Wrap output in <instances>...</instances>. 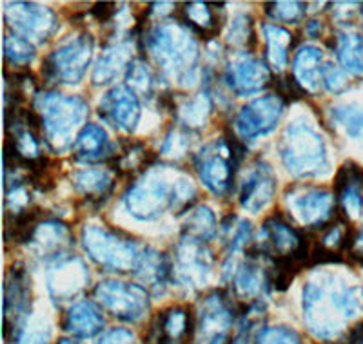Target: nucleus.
<instances>
[{"instance_id":"obj_1","label":"nucleus","mask_w":363,"mask_h":344,"mask_svg":"<svg viewBox=\"0 0 363 344\" xmlns=\"http://www.w3.org/2000/svg\"><path fill=\"white\" fill-rule=\"evenodd\" d=\"M356 287L336 283L335 275L309 281L303 290V317L311 332L323 340H330L362 310V297Z\"/></svg>"},{"instance_id":"obj_2","label":"nucleus","mask_w":363,"mask_h":344,"mask_svg":"<svg viewBox=\"0 0 363 344\" xmlns=\"http://www.w3.org/2000/svg\"><path fill=\"white\" fill-rule=\"evenodd\" d=\"M196 197L194 185L182 174L149 168L125 194V207L138 219H155L165 209H187Z\"/></svg>"},{"instance_id":"obj_3","label":"nucleus","mask_w":363,"mask_h":344,"mask_svg":"<svg viewBox=\"0 0 363 344\" xmlns=\"http://www.w3.org/2000/svg\"><path fill=\"white\" fill-rule=\"evenodd\" d=\"M145 50L157 60L164 73L189 84L199 62V44L189 29L177 22H162L145 37Z\"/></svg>"},{"instance_id":"obj_4","label":"nucleus","mask_w":363,"mask_h":344,"mask_svg":"<svg viewBox=\"0 0 363 344\" xmlns=\"http://www.w3.org/2000/svg\"><path fill=\"white\" fill-rule=\"evenodd\" d=\"M35 105L45 144L55 152L66 151L71 145L73 132L80 127L89 111L86 100L60 93H44L35 98Z\"/></svg>"},{"instance_id":"obj_5","label":"nucleus","mask_w":363,"mask_h":344,"mask_svg":"<svg viewBox=\"0 0 363 344\" xmlns=\"http://www.w3.org/2000/svg\"><path fill=\"white\" fill-rule=\"evenodd\" d=\"M280 154L287 171L294 176H318L327 171V152L323 138L306 120L289 123L281 136Z\"/></svg>"},{"instance_id":"obj_6","label":"nucleus","mask_w":363,"mask_h":344,"mask_svg":"<svg viewBox=\"0 0 363 344\" xmlns=\"http://www.w3.org/2000/svg\"><path fill=\"white\" fill-rule=\"evenodd\" d=\"M84 248L89 258L109 272L135 274L144 250L122 232L99 225L82 230Z\"/></svg>"},{"instance_id":"obj_7","label":"nucleus","mask_w":363,"mask_h":344,"mask_svg":"<svg viewBox=\"0 0 363 344\" xmlns=\"http://www.w3.org/2000/svg\"><path fill=\"white\" fill-rule=\"evenodd\" d=\"M244 158V147L235 138H220L207 144L194 158V168L207 189L225 196L235 183L236 167Z\"/></svg>"},{"instance_id":"obj_8","label":"nucleus","mask_w":363,"mask_h":344,"mask_svg":"<svg viewBox=\"0 0 363 344\" xmlns=\"http://www.w3.org/2000/svg\"><path fill=\"white\" fill-rule=\"evenodd\" d=\"M95 40L89 33H82L45 58L42 64V76L45 82L79 84L86 74L93 58Z\"/></svg>"},{"instance_id":"obj_9","label":"nucleus","mask_w":363,"mask_h":344,"mask_svg":"<svg viewBox=\"0 0 363 344\" xmlns=\"http://www.w3.org/2000/svg\"><path fill=\"white\" fill-rule=\"evenodd\" d=\"M95 297L104 310L125 323L144 319L149 310V294L142 285L108 279L96 285Z\"/></svg>"},{"instance_id":"obj_10","label":"nucleus","mask_w":363,"mask_h":344,"mask_svg":"<svg viewBox=\"0 0 363 344\" xmlns=\"http://www.w3.org/2000/svg\"><path fill=\"white\" fill-rule=\"evenodd\" d=\"M285 102L278 95L256 98L244 105L235 118V131L242 139L249 142L258 136L274 131L284 115Z\"/></svg>"},{"instance_id":"obj_11","label":"nucleus","mask_w":363,"mask_h":344,"mask_svg":"<svg viewBox=\"0 0 363 344\" xmlns=\"http://www.w3.org/2000/svg\"><path fill=\"white\" fill-rule=\"evenodd\" d=\"M6 22L26 40L45 42L57 29V17L50 8L33 2H9L6 4Z\"/></svg>"},{"instance_id":"obj_12","label":"nucleus","mask_w":363,"mask_h":344,"mask_svg":"<svg viewBox=\"0 0 363 344\" xmlns=\"http://www.w3.org/2000/svg\"><path fill=\"white\" fill-rule=\"evenodd\" d=\"M287 203L298 222L309 229H325L327 222L336 212L335 196L318 187L293 189L287 193Z\"/></svg>"},{"instance_id":"obj_13","label":"nucleus","mask_w":363,"mask_h":344,"mask_svg":"<svg viewBox=\"0 0 363 344\" xmlns=\"http://www.w3.org/2000/svg\"><path fill=\"white\" fill-rule=\"evenodd\" d=\"M233 328V308L222 294L207 295L200 304L196 323V343L199 344H227Z\"/></svg>"},{"instance_id":"obj_14","label":"nucleus","mask_w":363,"mask_h":344,"mask_svg":"<svg viewBox=\"0 0 363 344\" xmlns=\"http://www.w3.org/2000/svg\"><path fill=\"white\" fill-rule=\"evenodd\" d=\"M99 115L118 131L133 132L140 122V100L131 87L115 86L104 95Z\"/></svg>"},{"instance_id":"obj_15","label":"nucleus","mask_w":363,"mask_h":344,"mask_svg":"<svg viewBox=\"0 0 363 344\" xmlns=\"http://www.w3.org/2000/svg\"><path fill=\"white\" fill-rule=\"evenodd\" d=\"M196 333L191 311L184 306L167 308L151 323L144 344H184Z\"/></svg>"},{"instance_id":"obj_16","label":"nucleus","mask_w":363,"mask_h":344,"mask_svg":"<svg viewBox=\"0 0 363 344\" xmlns=\"http://www.w3.org/2000/svg\"><path fill=\"white\" fill-rule=\"evenodd\" d=\"M225 80L236 95L249 96L265 89L271 82V71L264 62L249 53L236 55L227 64Z\"/></svg>"},{"instance_id":"obj_17","label":"nucleus","mask_w":363,"mask_h":344,"mask_svg":"<svg viewBox=\"0 0 363 344\" xmlns=\"http://www.w3.org/2000/svg\"><path fill=\"white\" fill-rule=\"evenodd\" d=\"M277 193V176L272 168L264 161L252 167V171L245 176L240 190V205L249 212L256 214L271 203Z\"/></svg>"},{"instance_id":"obj_18","label":"nucleus","mask_w":363,"mask_h":344,"mask_svg":"<svg viewBox=\"0 0 363 344\" xmlns=\"http://www.w3.org/2000/svg\"><path fill=\"white\" fill-rule=\"evenodd\" d=\"M209 256L203 241L184 238V241L177 246V256H174L177 267H173V272L177 270L182 283L203 285L211 268Z\"/></svg>"},{"instance_id":"obj_19","label":"nucleus","mask_w":363,"mask_h":344,"mask_svg":"<svg viewBox=\"0 0 363 344\" xmlns=\"http://www.w3.org/2000/svg\"><path fill=\"white\" fill-rule=\"evenodd\" d=\"M89 281L84 263L77 258L55 259V267L48 274L50 290L55 297L69 299L82 292L86 283Z\"/></svg>"},{"instance_id":"obj_20","label":"nucleus","mask_w":363,"mask_h":344,"mask_svg":"<svg viewBox=\"0 0 363 344\" xmlns=\"http://www.w3.org/2000/svg\"><path fill=\"white\" fill-rule=\"evenodd\" d=\"M323 69H325L323 53L314 45H303L294 55L293 74L303 93L316 95L323 86Z\"/></svg>"},{"instance_id":"obj_21","label":"nucleus","mask_w":363,"mask_h":344,"mask_svg":"<svg viewBox=\"0 0 363 344\" xmlns=\"http://www.w3.org/2000/svg\"><path fill=\"white\" fill-rule=\"evenodd\" d=\"M73 158L80 164H100L104 160H111L113 154L108 132L95 123L84 125L74 139Z\"/></svg>"},{"instance_id":"obj_22","label":"nucleus","mask_w":363,"mask_h":344,"mask_svg":"<svg viewBox=\"0 0 363 344\" xmlns=\"http://www.w3.org/2000/svg\"><path fill=\"white\" fill-rule=\"evenodd\" d=\"M102 310L93 301H80L73 304L64 321V330L80 339H91L102 332Z\"/></svg>"},{"instance_id":"obj_23","label":"nucleus","mask_w":363,"mask_h":344,"mask_svg":"<svg viewBox=\"0 0 363 344\" xmlns=\"http://www.w3.org/2000/svg\"><path fill=\"white\" fill-rule=\"evenodd\" d=\"M264 234L267 236L271 246L267 250H262V254L265 252V254H271L274 258H284V256L293 254L294 250L300 246L301 239H303L300 232H296L293 227L287 225L278 216L269 217L267 222L264 223Z\"/></svg>"},{"instance_id":"obj_24","label":"nucleus","mask_w":363,"mask_h":344,"mask_svg":"<svg viewBox=\"0 0 363 344\" xmlns=\"http://www.w3.org/2000/svg\"><path fill=\"white\" fill-rule=\"evenodd\" d=\"M171 272H173V265H171L169 258H165V254H158L151 248H145L135 275L144 283V288L147 287L158 294L165 288Z\"/></svg>"},{"instance_id":"obj_25","label":"nucleus","mask_w":363,"mask_h":344,"mask_svg":"<svg viewBox=\"0 0 363 344\" xmlns=\"http://www.w3.org/2000/svg\"><path fill=\"white\" fill-rule=\"evenodd\" d=\"M29 310V287L26 272L21 265H13L4 288V314L6 319L15 316V319L26 316Z\"/></svg>"},{"instance_id":"obj_26","label":"nucleus","mask_w":363,"mask_h":344,"mask_svg":"<svg viewBox=\"0 0 363 344\" xmlns=\"http://www.w3.org/2000/svg\"><path fill=\"white\" fill-rule=\"evenodd\" d=\"M131 62V50H129L128 45L118 44L115 47H109L100 57L99 64H96L95 73H93V82L96 86L113 82L116 76H120L125 69H129Z\"/></svg>"},{"instance_id":"obj_27","label":"nucleus","mask_w":363,"mask_h":344,"mask_svg":"<svg viewBox=\"0 0 363 344\" xmlns=\"http://www.w3.org/2000/svg\"><path fill=\"white\" fill-rule=\"evenodd\" d=\"M73 183L84 196L100 201L111 193L115 178L108 168H84V171L74 172Z\"/></svg>"},{"instance_id":"obj_28","label":"nucleus","mask_w":363,"mask_h":344,"mask_svg":"<svg viewBox=\"0 0 363 344\" xmlns=\"http://www.w3.org/2000/svg\"><path fill=\"white\" fill-rule=\"evenodd\" d=\"M231 285L238 297H256L269 288V272H262L255 263L245 261L233 272Z\"/></svg>"},{"instance_id":"obj_29","label":"nucleus","mask_w":363,"mask_h":344,"mask_svg":"<svg viewBox=\"0 0 363 344\" xmlns=\"http://www.w3.org/2000/svg\"><path fill=\"white\" fill-rule=\"evenodd\" d=\"M213 4L206 2H187L184 4L182 15H184V24L193 33H199L206 38H213L220 33V21L213 11Z\"/></svg>"},{"instance_id":"obj_30","label":"nucleus","mask_w":363,"mask_h":344,"mask_svg":"<svg viewBox=\"0 0 363 344\" xmlns=\"http://www.w3.org/2000/svg\"><path fill=\"white\" fill-rule=\"evenodd\" d=\"M335 50L347 73L363 74V38L354 31H340L335 38Z\"/></svg>"},{"instance_id":"obj_31","label":"nucleus","mask_w":363,"mask_h":344,"mask_svg":"<svg viewBox=\"0 0 363 344\" xmlns=\"http://www.w3.org/2000/svg\"><path fill=\"white\" fill-rule=\"evenodd\" d=\"M264 33L265 42H267L265 57H267L272 69L281 71L287 66V60H289V50L291 45H293V35L278 24H265Z\"/></svg>"},{"instance_id":"obj_32","label":"nucleus","mask_w":363,"mask_h":344,"mask_svg":"<svg viewBox=\"0 0 363 344\" xmlns=\"http://www.w3.org/2000/svg\"><path fill=\"white\" fill-rule=\"evenodd\" d=\"M31 241H35L40 246L42 254H53L55 259H60L64 246H67V243H69V230L62 223H38Z\"/></svg>"},{"instance_id":"obj_33","label":"nucleus","mask_w":363,"mask_h":344,"mask_svg":"<svg viewBox=\"0 0 363 344\" xmlns=\"http://www.w3.org/2000/svg\"><path fill=\"white\" fill-rule=\"evenodd\" d=\"M155 156L145 151V147L138 142H128L122 145L118 154H113L109 161H113V171L131 174V172L147 171V167L153 164Z\"/></svg>"},{"instance_id":"obj_34","label":"nucleus","mask_w":363,"mask_h":344,"mask_svg":"<svg viewBox=\"0 0 363 344\" xmlns=\"http://www.w3.org/2000/svg\"><path fill=\"white\" fill-rule=\"evenodd\" d=\"M216 234V217L209 207H199L191 210L184 223V238L196 239V241H209Z\"/></svg>"},{"instance_id":"obj_35","label":"nucleus","mask_w":363,"mask_h":344,"mask_svg":"<svg viewBox=\"0 0 363 344\" xmlns=\"http://www.w3.org/2000/svg\"><path fill=\"white\" fill-rule=\"evenodd\" d=\"M211 113V100L207 95H199L178 107V116L189 129L206 127Z\"/></svg>"},{"instance_id":"obj_36","label":"nucleus","mask_w":363,"mask_h":344,"mask_svg":"<svg viewBox=\"0 0 363 344\" xmlns=\"http://www.w3.org/2000/svg\"><path fill=\"white\" fill-rule=\"evenodd\" d=\"M4 57L13 66H28L35 58V45L21 35H8L4 40Z\"/></svg>"},{"instance_id":"obj_37","label":"nucleus","mask_w":363,"mask_h":344,"mask_svg":"<svg viewBox=\"0 0 363 344\" xmlns=\"http://www.w3.org/2000/svg\"><path fill=\"white\" fill-rule=\"evenodd\" d=\"M265 13L277 22L296 24L306 17L307 4L303 2H265Z\"/></svg>"},{"instance_id":"obj_38","label":"nucleus","mask_w":363,"mask_h":344,"mask_svg":"<svg viewBox=\"0 0 363 344\" xmlns=\"http://www.w3.org/2000/svg\"><path fill=\"white\" fill-rule=\"evenodd\" d=\"M333 120L336 123H340L343 129L347 131L349 136H358L363 134V109L354 105H342V107H335L333 111Z\"/></svg>"},{"instance_id":"obj_39","label":"nucleus","mask_w":363,"mask_h":344,"mask_svg":"<svg viewBox=\"0 0 363 344\" xmlns=\"http://www.w3.org/2000/svg\"><path fill=\"white\" fill-rule=\"evenodd\" d=\"M128 80L133 91H140L144 95H151V91L155 87L153 74H151V71L147 69L144 62L140 60L131 62V66L128 69Z\"/></svg>"},{"instance_id":"obj_40","label":"nucleus","mask_w":363,"mask_h":344,"mask_svg":"<svg viewBox=\"0 0 363 344\" xmlns=\"http://www.w3.org/2000/svg\"><path fill=\"white\" fill-rule=\"evenodd\" d=\"M255 344H303L301 337L294 330L285 326L264 328L256 336Z\"/></svg>"},{"instance_id":"obj_41","label":"nucleus","mask_w":363,"mask_h":344,"mask_svg":"<svg viewBox=\"0 0 363 344\" xmlns=\"http://www.w3.org/2000/svg\"><path fill=\"white\" fill-rule=\"evenodd\" d=\"M255 38L252 33V24L251 18L247 15H238V17L233 21L231 28H229V35H227V42L233 45H240V47H245L249 44V40Z\"/></svg>"},{"instance_id":"obj_42","label":"nucleus","mask_w":363,"mask_h":344,"mask_svg":"<svg viewBox=\"0 0 363 344\" xmlns=\"http://www.w3.org/2000/svg\"><path fill=\"white\" fill-rule=\"evenodd\" d=\"M323 86H325L330 93H342V91H345L347 86H349L345 71L333 66V64H325V69H323Z\"/></svg>"},{"instance_id":"obj_43","label":"nucleus","mask_w":363,"mask_h":344,"mask_svg":"<svg viewBox=\"0 0 363 344\" xmlns=\"http://www.w3.org/2000/svg\"><path fill=\"white\" fill-rule=\"evenodd\" d=\"M277 87H278L277 95L280 96L284 102H296V100H300L301 96L306 95V93H303V89H301V87L298 86L296 80H294V76L278 78Z\"/></svg>"},{"instance_id":"obj_44","label":"nucleus","mask_w":363,"mask_h":344,"mask_svg":"<svg viewBox=\"0 0 363 344\" xmlns=\"http://www.w3.org/2000/svg\"><path fill=\"white\" fill-rule=\"evenodd\" d=\"M96 344H136V340L135 336L125 328H111Z\"/></svg>"},{"instance_id":"obj_45","label":"nucleus","mask_w":363,"mask_h":344,"mask_svg":"<svg viewBox=\"0 0 363 344\" xmlns=\"http://www.w3.org/2000/svg\"><path fill=\"white\" fill-rule=\"evenodd\" d=\"M91 13L95 15L96 21L108 22V21H111L113 17H115L116 4H113V2H102V4L93 6V9H91Z\"/></svg>"},{"instance_id":"obj_46","label":"nucleus","mask_w":363,"mask_h":344,"mask_svg":"<svg viewBox=\"0 0 363 344\" xmlns=\"http://www.w3.org/2000/svg\"><path fill=\"white\" fill-rule=\"evenodd\" d=\"M50 333L44 336V332H24L18 337V344H48Z\"/></svg>"},{"instance_id":"obj_47","label":"nucleus","mask_w":363,"mask_h":344,"mask_svg":"<svg viewBox=\"0 0 363 344\" xmlns=\"http://www.w3.org/2000/svg\"><path fill=\"white\" fill-rule=\"evenodd\" d=\"M351 254L352 258L363 263V229L359 230V232H356L354 241H352V246H351Z\"/></svg>"},{"instance_id":"obj_48","label":"nucleus","mask_w":363,"mask_h":344,"mask_svg":"<svg viewBox=\"0 0 363 344\" xmlns=\"http://www.w3.org/2000/svg\"><path fill=\"white\" fill-rule=\"evenodd\" d=\"M307 33H311L313 37L322 33V25H320V22H311V24L307 25Z\"/></svg>"},{"instance_id":"obj_49","label":"nucleus","mask_w":363,"mask_h":344,"mask_svg":"<svg viewBox=\"0 0 363 344\" xmlns=\"http://www.w3.org/2000/svg\"><path fill=\"white\" fill-rule=\"evenodd\" d=\"M58 344H79V343H77V340H73V339H60V340H58Z\"/></svg>"}]
</instances>
